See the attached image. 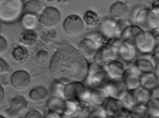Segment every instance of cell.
<instances>
[{
  "instance_id": "cell-19",
  "label": "cell",
  "mask_w": 159,
  "mask_h": 118,
  "mask_svg": "<svg viewBox=\"0 0 159 118\" xmlns=\"http://www.w3.org/2000/svg\"><path fill=\"white\" fill-rule=\"evenodd\" d=\"M94 58L96 63L100 66L108 64L112 59L111 51L108 46L101 47L98 50Z\"/></svg>"
},
{
  "instance_id": "cell-16",
  "label": "cell",
  "mask_w": 159,
  "mask_h": 118,
  "mask_svg": "<svg viewBox=\"0 0 159 118\" xmlns=\"http://www.w3.org/2000/svg\"><path fill=\"white\" fill-rule=\"evenodd\" d=\"M128 6L123 2H116L111 6L110 9V14L112 18L115 20H125L129 14Z\"/></svg>"
},
{
  "instance_id": "cell-41",
  "label": "cell",
  "mask_w": 159,
  "mask_h": 118,
  "mask_svg": "<svg viewBox=\"0 0 159 118\" xmlns=\"http://www.w3.org/2000/svg\"><path fill=\"white\" fill-rule=\"evenodd\" d=\"M73 0H58V3L61 5L71 4Z\"/></svg>"
},
{
  "instance_id": "cell-8",
  "label": "cell",
  "mask_w": 159,
  "mask_h": 118,
  "mask_svg": "<svg viewBox=\"0 0 159 118\" xmlns=\"http://www.w3.org/2000/svg\"><path fill=\"white\" fill-rule=\"evenodd\" d=\"M108 47L111 51L112 59L125 61L130 56V49L122 40L115 39L109 44Z\"/></svg>"
},
{
  "instance_id": "cell-2",
  "label": "cell",
  "mask_w": 159,
  "mask_h": 118,
  "mask_svg": "<svg viewBox=\"0 0 159 118\" xmlns=\"http://www.w3.org/2000/svg\"><path fill=\"white\" fill-rule=\"evenodd\" d=\"M120 37L129 47L139 49L145 42L146 33L139 26L130 25L122 31Z\"/></svg>"
},
{
  "instance_id": "cell-24",
  "label": "cell",
  "mask_w": 159,
  "mask_h": 118,
  "mask_svg": "<svg viewBox=\"0 0 159 118\" xmlns=\"http://www.w3.org/2000/svg\"><path fill=\"white\" fill-rule=\"evenodd\" d=\"M90 96L96 104L101 105L109 95L106 88H94L92 90Z\"/></svg>"
},
{
  "instance_id": "cell-7",
  "label": "cell",
  "mask_w": 159,
  "mask_h": 118,
  "mask_svg": "<svg viewBox=\"0 0 159 118\" xmlns=\"http://www.w3.org/2000/svg\"><path fill=\"white\" fill-rule=\"evenodd\" d=\"M63 28L69 36L76 37L82 33L84 29V22L79 16L71 15L65 19Z\"/></svg>"
},
{
  "instance_id": "cell-11",
  "label": "cell",
  "mask_w": 159,
  "mask_h": 118,
  "mask_svg": "<svg viewBox=\"0 0 159 118\" xmlns=\"http://www.w3.org/2000/svg\"><path fill=\"white\" fill-rule=\"evenodd\" d=\"M88 82L94 88H106L111 78L107 71L103 69L87 76Z\"/></svg>"
},
{
  "instance_id": "cell-46",
  "label": "cell",
  "mask_w": 159,
  "mask_h": 118,
  "mask_svg": "<svg viewBox=\"0 0 159 118\" xmlns=\"http://www.w3.org/2000/svg\"><path fill=\"white\" fill-rule=\"evenodd\" d=\"M0 118H4L2 116H0Z\"/></svg>"
},
{
  "instance_id": "cell-14",
  "label": "cell",
  "mask_w": 159,
  "mask_h": 118,
  "mask_svg": "<svg viewBox=\"0 0 159 118\" xmlns=\"http://www.w3.org/2000/svg\"><path fill=\"white\" fill-rule=\"evenodd\" d=\"M104 112L111 116H120L123 115L120 111V105L119 100L111 97L108 96L104 100L101 104Z\"/></svg>"
},
{
  "instance_id": "cell-20",
  "label": "cell",
  "mask_w": 159,
  "mask_h": 118,
  "mask_svg": "<svg viewBox=\"0 0 159 118\" xmlns=\"http://www.w3.org/2000/svg\"><path fill=\"white\" fill-rule=\"evenodd\" d=\"M107 72L111 78H121L125 69V65L122 61L112 59L107 64Z\"/></svg>"
},
{
  "instance_id": "cell-45",
  "label": "cell",
  "mask_w": 159,
  "mask_h": 118,
  "mask_svg": "<svg viewBox=\"0 0 159 118\" xmlns=\"http://www.w3.org/2000/svg\"><path fill=\"white\" fill-rule=\"evenodd\" d=\"M2 0H0V5H1V3H2Z\"/></svg>"
},
{
  "instance_id": "cell-22",
  "label": "cell",
  "mask_w": 159,
  "mask_h": 118,
  "mask_svg": "<svg viewBox=\"0 0 159 118\" xmlns=\"http://www.w3.org/2000/svg\"><path fill=\"white\" fill-rule=\"evenodd\" d=\"M30 98L32 101L35 102H40L44 101L48 97V93L47 90L43 86H37L31 90Z\"/></svg>"
},
{
  "instance_id": "cell-33",
  "label": "cell",
  "mask_w": 159,
  "mask_h": 118,
  "mask_svg": "<svg viewBox=\"0 0 159 118\" xmlns=\"http://www.w3.org/2000/svg\"><path fill=\"white\" fill-rule=\"evenodd\" d=\"M64 104V113L66 115H70L73 113L76 110L75 103L66 100Z\"/></svg>"
},
{
  "instance_id": "cell-38",
  "label": "cell",
  "mask_w": 159,
  "mask_h": 118,
  "mask_svg": "<svg viewBox=\"0 0 159 118\" xmlns=\"http://www.w3.org/2000/svg\"><path fill=\"white\" fill-rule=\"evenodd\" d=\"M42 117L40 113L36 110H32L29 112L26 116V118H41Z\"/></svg>"
},
{
  "instance_id": "cell-29",
  "label": "cell",
  "mask_w": 159,
  "mask_h": 118,
  "mask_svg": "<svg viewBox=\"0 0 159 118\" xmlns=\"http://www.w3.org/2000/svg\"><path fill=\"white\" fill-rule=\"evenodd\" d=\"M155 43V39L150 33H146V40L139 50L143 53H149L152 51Z\"/></svg>"
},
{
  "instance_id": "cell-17",
  "label": "cell",
  "mask_w": 159,
  "mask_h": 118,
  "mask_svg": "<svg viewBox=\"0 0 159 118\" xmlns=\"http://www.w3.org/2000/svg\"><path fill=\"white\" fill-rule=\"evenodd\" d=\"M121 78L126 86L128 91L137 88L139 84L138 77L132 68L125 70Z\"/></svg>"
},
{
  "instance_id": "cell-23",
  "label": "cell",
  "mask_w": 159,
  "mask_h": 118,
  "mask_svg": "<svg viewBox=\"0 0 159 118\" xmlns=\"http://www.w3.org/2000/svg\"><path fill=\"white\" fill-rule=\"evenodd\" d=\"M139 79L142 87L151 91L156 88L158 84L159 81L154 74L141 75Z\"/></svg>"
},
{
  "instance_id": "cell-5",
  "label": "cell",
  "mask_w": 159,
  "mask_h": 118,
  "mask_svg": "<svg viewBox=\"0 0 159 118\" xmlns=\"http://www.w3.org/2000/svg\"><path fill=\"white\" fill-rule=\"evenodd\" d=\"M61 16L60 11L54 7H46L40 16L42 26L48 30L56 28L61 23Z\"/></svg>"
},
{
  "instance_id": "cell-1",
  "label": "cell",
  "mask_w": 159,
  "mask_h": 118,
  "mask_svg": "<svg viewBox=\"0 0 159 118\" xmlns=\"http://www.w3.org/2000/svg\"><path fill=\"white\" fill-rule=\"evenodd\" d=\"M50 72L59 82L67 84L84 80L88 76V60L78 50L70 45L61 46L50 61Z\"/></svg>"
},
{
  "instance_id": "cell-21",
  "label": "cell",
  "mask_w": 159,
  "mask_h": 118,
  "mask_svg": "<svg viewBox=\"0 0 159 118\" xmlns=\"http://www.w3.org/2000/svg\"><path fill=\"white\" fill-rule=\"evenodd\" d=\"M125 98L131 106L143 103V96L140 88H136L129 90Z\"/></svg>"
},
{
  "instance_id": "cell-39",
  "label": "cell",
  "mask_w": 159,
  "mask_h": 118,
  "mask_svg": "<svg viewBox=\"0 0 159 118\" xmlns=\"http://www.w3.org/2000/svg\"><path fill=\"white\" fill-rule=\"evenodd\" d=\"M37 56L39 59H47L48 57V53L45 51H40L38 52Z\"/></svg>"
},
{
  "instance_id": "cell-18",
  "label": "cell",
  "mask_w": 159,
  "mask_h": 118,
  "mask_svg": "<svg viewBox=\"0 0 159 118\" xmlns=\"http://www.w3.org/2000/svg\"><path fill=\"white\" fill-rule=\"evenodd\" d=\"M46 8L45 5L38 0H31L26 3L24 7V14H31L36 16H40Z\"/></svg>"
},
{
  "instance_id": "cell-26",
  "label": "cell",
  "mask_w": 159,
  "mask_h": 118,
  "mask_svg": "<svg viewBox=\"0 0 159 118\" xmlns=\"http://www.w3.org/2000/svg\"><path fill=\"white\" fill-rule=\"evenodd\" d=\"M38 35L36 32L33 30L24 31L21 35V42L27 46H32L36 42Z\"/></svg>"
},
{
  "instance_id": "cell-6",
  "label": "cell",
  "mask_w": 159,
  "mask_h": 118,
  "mask_svg": "<svg viewBox=\"0 0 159 118\" xmlns=\"http://www.w3.org/2000/svg\"><path fill=\"white\" fill-rule=\"evenodd\" d=\"M135 22L137 26L144 31H149L158 27L157 17L149 9L141 10L136 16Z\"/></svg>"
},
{
  "instance_id": "cell-27",
  "label": "cell",
  "mask_w": 159,
  "mask_h": 118,
  "mask_svg": "<svg viewBox=\"0 0 159 118\" xmlns=\"http://www.w3.org/2000/svg\"><path fill=\"white\" fill-rule=\"evenodd\" d=\"M83 20L85 24L89 27L97 26L99 23L98 16L92 10H88L86 12L83 17Z\"/></svg>"
},
{
  "instance_id": "cell-4",
  "label": "cell",
  "mask_w": 159,
  "mask_h": 118,
  "mask_svg": "<svg viewBox=\"0 0 159 118\" xmlns=\"http://www.w3.org/2000/svg\"><path fill=\"white\" fill-rule=\"evenodd\" d=\"M63 95L66 100L79 103L86 98L87 88L80 81L69 83L64 88Z\"/></svg>"
},
{
  "instance_id": "cell-13",
  "label": "cell",
  "mask_w": 159,
  "mask_h": 118,
  "mask_svg": "<svg viewBox=\"0 0 159 118\" xmlns=\"http://www.w3.org/2000/svg\"><path fill=\"white\" fill-rule=\"evenodd\" d=\"M132 69L139 77L144 75L154 74L155 67L149 59L141 58L136 60Z\"/></svg>"
},
{
  "instance_id": "cell-15",
  "label": "cell",
  "mask_w": 159,
  "mask_h": 118,
  "mask_svg": "<svg viewBox=\"0 0 159 118\" xmlns=\"http://www.w3.org/2000/svg\"><path fill=\"white\" fill-rule=\"evenodd\" d=\"M97 50L95 42L92 39H84L80 43L78 51L86 59L94 58Z\"/></svg>"
},
{
  "instance_id": "cell-43",
  "label": "cell",
  "mask_w": 159,
  "mask_h": 118,
  "mask_svg": "<svg viewBox=\"0 0 159 118\" xmlns=\"http://www.w3.org/2000/svg\"><path fill=\"white\" fill-rule=\"evenodd\" d=\"M46 1H48V2H55L57 0H46Z\"/></svg>"
},
{
  "instance_id": "cell-3",
  "label": "cell",
  "mask_w": 159,
  "mask_h": 118,
  "mask_svg": "<svg viewBox=\"0 0 159 118\" xmlns=\"http://www.w3.org/2000/svg\"><path fill=\"white\" fill-rule=\"evenodd\" d=\"M23 0H2L0 5V19L6 22L15 21L24 10Z\"/></svg>"
},
{
  "instance_id": "cell-42",
  "label": "cell",
  "mask_w": 159,
  "mask_h": 118,
  "mask_svg": "<svg viewBox=\"0 0 159 118\" xmlns=\"http://www.w3.org/2000/svg\"><path fill=\"white\" fill-rule=\"evenodd\" d=\"M152 98H159V88L157 86L156 88L152 90Z\"/></svg>"
},
{
  "instance_id": "cell-25",
  "label": "cell",
  "mask_w": 159,
  "mask_h": 118,
  "mask_svg": "<svg viewBox=\"0 0 159 118\" xmlns=\"http://www.w3.org/2000/svg\"><path fill=\"white\" fill-rule=\"evenodd\" d=\"M22 25L28 30H33L35 28L38 23L37 16L31 14H24L21 19Z\"/></svg>"
},
{
  "instance_id": "cell-40",
  "label": "cell",
  "mask_w": 159,
  "mask_h": 118,
  "mask_svg": "<svg viewBox=\"0 0 159 118\" xmlns=\"http://www.w3.org/2000/svg\"><path fill=\"white\" fill-rule=\"evenodd\" d=\"M5 93L3 89L0 86V107H2L4 103Z\"/></svg>"
},
{
  "instance_id": "cell-36",
  "label": "cell",
  "mask_w": 159,
  "mask_h": 118,
  "mask_svg": "<svg viewBox=\"0 0 159 118\" xmlns=\"http://www.w3.org/2000/svg\"><path fill=\"white\" fill-rule=\"evenodd\" d=\"M9 70L8 64L4 60L0 58V75L7 73Z\"/></svg>"
},
{
  "instance_id": "cell-34",
  "label": "cell",
  "mask_w": 159,
  "mask_h": 118,
  "mask_svg": "<svg viewBox=\"0 0 159 118\" xmlns=\"http://www.w3.org/2000/svg\"><path fill=\"white\" fill-rule=\"evenodd\" d=\"M140 88L143 96V103L146 104L152 98V92L150 90L143 88L142 86Z\"/></svg>"
},
{
  "instance_id": "cell-32",
  "label": "cell",
  "mask_w": 159,
  "mask_h": 118,
  "mask_svg": "<svg viewBox=\"0 0 159 118\" xmlns=\"http://www.w3.org/2000/svg\"><path fill=\"white\" fill-rule=\"evenodd\" d=\"M132 116H142L147 113V106L145 104L140 103L131 107Z\"/></svg>"
},
{
  "instance_id": "cell-9",
  "label": "cell",
  "mask_w": 159,
  "mask_h": 118,
  "mask_svg": "<svg viewBox=\"0 0 159 118\" xmlns=\"http://www.w3.org/2000/svg\"><path fill=\"white\" fill-rule=\"evenodd\" d=\"M106 89L109 96L118 100L124 99L128 92L126 86L121 78L111 79Z\"/></svg>"
},
{
  "instance_id": "cell-35",
  "label": "cell",
  "mask_w": 159,
  "mask_h": 118,
  "mask_svg": "<svg viewBox=\"0 0 159 118\" xmlns=\"http://www.w3.org/2000/svg\"><path fill=\"white\" fill-rule=\"evenodd\" d=\"M8 49L7 41L2 36H0V55H3Z\"/></svg>"
},
{
  "instance_id": "cell-31",
  "label": "cell",
  "mask_w": 159,
  "mask_h": 118,
  "mask_svg": "<svg viewBox=\"0 0 159 118\" xmlns=\"http://www.w3.org/2000/svg\"><path fill=\"white\" fill-rule=\"evenodd\" d=\"M13 55L14 58L17 61L23 62L28 58V52L25 47L19 46L15 49Z\"/></svg>"
},
{
  "instance_id": "cell-30",
  "label": "cell",
  "mask_w": 159,
  "mask_h": 118,
  "mask_svg": "<svg viewBox=\"0 0 159 118\" xmlns=\"http://www.w3.org/2000/svg\"><path fill=\"white\" fill-rule=\"evenodd\" d=\"M57 37V33L54 30H49L43 31L40 35L41 39L44 43L47 45L52 44Z\"/></svg>"
},
{
  "instance_id": "cell-10",
  "label": "cell",
  "mask_w": 159,
  "mask_h": 118,
  "mask_svg": "<svg viewBox=\"0 0 159 118\" xmlns=\"http://www.w3.org/2000/svg\"><path fill=\"white\" fill-rule=\"evenodd\" d=\"M11 81L13 87L17 91H26L31 84L30 75L24 71H18L14 72L11 78Z\"/></svg>"
},
{
  "instance_id": "cell-12",
  "label": "cell",
  "mask_w": 159,
  "mask_h": 118,
  "mask_svg": "<svg viewBox=\"0 0 159 118\" xmlns=\"http://www.w3.org/2000/svg\"><path fill=\"white\" fill-rule=\"evenodd\" d=\"M28 106V103L25 98L17 96L10 102V108L7 112L9 116L14 117L25 112Z\"/></svg>"
},
{
  "instance_id": "cell-44",
  "label": "cell",
  "mask_w": 159,
  "mask_h": 118,
  "mask_svg": "<svg viewBox=\"0 0 159 118\" xmlns=\"http://www.w3.org/2000/svg\"><path fill=\"white\" fill-rule=\"evenodd\" d=\"M2 26H1V23H0V34H1V32H2Z\"/></svg>"
},
{
  "instance_id": "cell-37",
  "label": "cell",
  "mask_w": 159,
  "mask_h": 118,
  "mask_svg": "<svg viewBox=\"0 0 159 118\" xmlns=\"http://www.w3.org/2000/svg\"><path fill=\"white\" fill-rule=\"evenodd\" d=\"M107 115L104 111L101 110H94L92 111L89 115V118H105Z\"/></svg>"
},
{
  "instance_id": "cell-28",
  "label": "cell",
  "mask_w": 159,
  "mask_h": 118,
  "mask_svg": "<svg viewBox=\"0 0 159 118\" xmlns=\"http://www.w3.org/2000/svg\"><path fill=\"white\" fill-rule=\"evenodd\" d=\"M147 113L154 117L159 116V98H153L150 100L146 104Z\"/></svg>"
}]
</instances>
